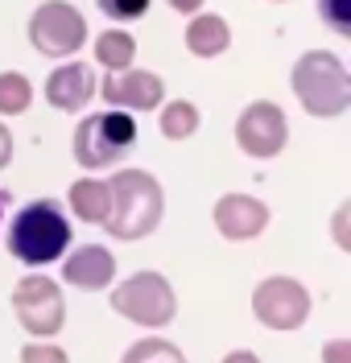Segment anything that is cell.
I'll list each match as a JSON object with an SVG mask.
<instances>
[{"mask_svg": "<svg viewBox=\"0 0 351 363\" xmlns=\"http://www.w3.org/2000/svg\"><path fill=\"white\" fill-rule=\"evenodd\" d=\"M13 310H17V322H21L29 335H38V339L58 335L62 322H67L62 289L50 277H21L17 289H13Z\"/></svg>", "mask_w": 351, "mask_h": 363, "instance_id": "cell-7", "label": "cell"}, {"mask_svg": "<svg viewBox=\"0 0 351 363\" xmlns=\"http://www.w3.org/2000/svg\"><path fill=\"white\" fill-rule=\"evenodd\" d=\"M294 95L302 99L310 116H343L351 108V79L347 67L330 50H310L294 67Z\"/></svg>", "mask_w": 351, "mask_h": 363, "instance_id": "cell-3", "label": "cell"}, {"mask_svg": "<svg viewBox=\"0 0 351 363\" xmlns=\"http://www.w3.org/2000/svg\"><path fill=\"white\" fill-rule=\"evenodd\" d=\"M108 235L120 240V244H133V240H145L153 235L157 223H162V211H165V194H162V182L145 169H120L116 178L108 182Z\"/></svg>", "mask_w": 351, "mask_h": 363, "instance_id": "cell-1", "label": "cell"}, {"mask_svg": "<svg viewBox=\"0 0 351 363\" xmlns=\"http://www.w3.org/2000/svg\"><path fill=\"white\" fill-rule=\"evenodd\" d=\"M29 42L46 58H67V54H74L79 45L87 42V21L67 0H46L29 17Z\"/></svg>", "mask_w": 351, "mask_h": 363, "instance_id": "cell-6", "label": "cell"}, {"mask_svg": "<svg viewBox=\"0 0 351 363\" xmlns=\"http://www.w3.org/2000/svg\"><path fill=\"white\" fill-rule=\"evenodd\" d=\"M235 140H240V149L248 153V157H277L281 149H285V140H289V124H285V112H281L273 99H257V104H248L240 120H235Z\"/></svg>", "mask_w": 351, "mask_h": 363, "instance_id": "cell-9", "label": "cell"}, {"mask_svg": "<svg viewBox=\"0 0 351 363\" xmlns=\"http://www.w3.org/2000/svg\"><path fill=\"white\" fill-rule=\"evenodd\" d=\"M228 45H232V29H228L223 17L199 13V17L186 25V50L194 54V58H219Z\"/></svg>", "mask_w": 351, "mask_h": 363, "instance_id": "cell-14", "label": "cell"}, {"mask_svg": "<svg viewBox=\"0 0 351 363\" xmlns=\"http://www.w3.org/2000/svg\"><path fill=\"white\" fill-rule=\"evenodd\" d=\"M67 244H70V223L54 199L25 203L17 211L13 227H9V252L25 264H50L67 252Z\"/></svg>", "mask_w": 351, "mask_h": 363, "instance_id": "cell-2", "label": "cell"}, {"mask_svg": "<svg viewBox=\"0 0 351 363\" xmlns=\"http://www.w3.org/2000/svg\"><path fill=\"white\" fill-rule=\"evenodd\" d=\"M21 363H70V359H67V351L54 347V342H29L21 351Z\"/></svg>", "mask_w": 351, "mask_h": 363, "instance_id": "cell-22", "label": "cell"}, {"mask_svg": "<svg viewBox=\"0 0 351 363\" xmlns=\"http://www.w3.org/2000/svg\"><path fill=\"white\" fill-rule=\"evenodd\" d=\"M323 359H327V363H351V342H347V339H335V342H327Z\"/></svg>", "mask_w": 351, "mask_h": 363, "instance_id": "cell-23", "label": "cell"}, {"mask_svg": "<svg viewBox=\"0 0 351 363\" xmlns=\"http://www.w3.org/2000/svg\"><path fill=\"white\" fill-rule=\"evenodd\" d=\"M112 310L120 318H128V322H137V326L157 330V326L174 322L178 301H174V289H169V281H165L162 272L145 269V272H133V277L120 281V289L112 294Z\"/></svg>", "mask_w": 351, "mask_h": 363, "instance_id": "cell-5", "label": "cell"}, {"mask_svg": "<svg viewBox=\"0 0 351 363\" xmlns=\"http://www.w3.org/2000/svg\"><path fill=\"white\" fill-rule=\"evenodd\" d=\"M252 314L269 330H298L310 318V294L294 277H264L252 294Z\"/></svg>", "mask_w": 351, "mask_h": 363, "instance_id": "cell-8", "label": "cell"}, {"mask_svg": "<svg viewBox=\"0 0 351 363\" xmlns=\"http://www.w3.org/2000/svg\"><path fill=\"white\" fill-rule=\"evenodd\" d=\"M99 13H108L112 21H137L149 13V0H95Z\"/></svg>", "mask_w": 351, "mask_h": 363, "instance_id": "cell-21", "label": "cell"}, {"mask_svg": "<svg viewBox=\"0 0 351 363\" xmlns=\"http://www.w3.org/2000/svg\"><path fill=\"white\" fill-rule=\"evenodd\" d=\"M120 363H186V355L165 339H140V342H133V347L124 351Z\"/></svg>", "mask_w": 351, "mask_h": 363, "instance_id": "cell-19", "label": "cell"}, {"mask_svg": "<svg viewBox=\"0 0 351 363\" xmlns=\"http://www.w3.org/2000/svg\"><path fill=\"white\" fill-rule=\"evenodd\" d=\"M29 99H33V87H29V79H25L21 70H4L0 74V112L4 116H17L29 108Z\"/></svg>", "mask_w": 351, "mask_h": 363, "instance_id": "cell-18", "label": "cell"}, {"mask_svg": "<svg viewBox=\"0 0 351 363\" xmlns=\"http://www.w3.org/2000/svg\"><path fill=\"white\" fill-rule=\"evenodd\" d=\"M62 277H67V285L74 289H108L112 285V277H116V260H112V252L99 248V244H87V248L70 252L67 264H62Z\"/></svg>", "mask_w": 351, "mask_h": 363, "instance_id": "cell-13", "label": "cell"}, {"mask_svg": "<svg viewBox=\"0 0 351 363\" xmlns=\"http://www.w3.org/2000/svg\"><path fill=\"white\" fill-rule=\"evenodd\" d=\"M9 161H13V133L0 124V169H4Z\"/></svg>", "mask_w": 351, "mask_h": 363, "instance_id": "cell-24", "label": "cell"}, {"mask_svg": "<svg viewBox=\"0 0 351 363\" xmlns=\"http://www.w3.org/2000/svg\"><path fill=\"white\" fill-rule=\"evenodd\" d=\"M169 4H174V13H182V17H186V13H199V9H203V0H169Z\"/></svg>", "mask_w": 351, "mask_h": 363, "instance_id": "cell-25", "label": "cell"}, {"mask_svg": "<svg viewBox=\"0 0 351 363\" xmlns=\"http://www.w3.org/2000/svg\"><path fill=\"white\" fill-rule=\"evenodd\" d=\"M133 58H137V42H133L124 29H108V33H99V38H95V62H99V67H108L112 74L133 70Z\"/></svg>", "mask_w": 351, "mask_h": 363, "instance_id": "cell-16", "label": "cell"}, {"mask_svg": "<svg viewBox=\"0 0 351 363\" xmlns=\"http://www.w3.org/2000/svg\"><path fill=\"white\" fill-rule=\"evenodd\" d=\"M108 203H112L108 182L83 178V182L70 186V211H74L83 223H104V219H108Z\"/></svg>", "mask_w": 351, "mask_h": 363, "instance_id": "cell-15", "label": "cell"}, {"mask_svg": "<svg viewBox=\"0 0 351 363\" xmlns=\"http://www.w3.org/2000/svg\"><path fill=\"white\" fill-rule=\"evenodd\" d=\"M99 95L112 104V108H133V112H153L165 99V83L162 74L153 70H120V74H108Z\"/></svg>", "mask_w": 351, "mask_h": 363, "instance_id": "cell-10", "label": "cell"}, {"mask_svg": "<svg viewBox=\"0 0 351 363\" xmlns=\"http://www.w3.org/2000/svg\"><path fill=\"white\" fill-rule=\"evenodd\" d=\"M199 128V108L190 99H174L162 108V136L165 140H186Z\"/></svg>", "mask_w": 351, "mask_h": 363, "instance_id": "cell-17", "label": "cell"}, {"mask_svg": "<svg viewBox=\"0 0 351 363\" xmlns=\"http://www.w3.org/2000/svg\"><path fill=\"white\" fill-rule=\"evenodd\" d=\"M95 95V70L87 62H67L46 79V99L58 112H83Z\"/></svg>", "mask_w": 351, "mask_h": 363, "instance_id": "cell-12", "label": "cell"}, {"mask_svg": "<svg viewBox=\"0 0 351 363\" xmlns=\"http://www.w3.org/2000/svg\"><path fill=\"white\" fill-rule=\"evenodd\" d=\"M318 17L335 33H351V0H318Z\"/></svg>", "mask_w": 351, "mask_h": 363, "instance_id": "cell-20", "label": "cell"}, {"mask_svg": "<svg viewBox=\"0 0 351 363\" xmlns=\"http://www.w3.org/2000/svg\"><path fill=\"white\" fill-rule=\"evenodd\" d=\"M137 145V120L128 112H95L74 128V161L83 169H104Z\"/></svg>", "mask_w": 351, "mask_h": 363, "instance_id": "cell-4", "label": "cell"}, {"mask_svg": "<svg viewBox=\"0 0 351 363\" xmlns=\"http://www.w3.org/2000/svg\"><path fill=\"white\" fill-rule=\"evenodd\" d=\"M223 363H260L252 351H232V355H223Z\"/></svg>", "mask_w": 351, "mask_h": 363, "instance_id": "cell-26", "label": "cell"}, {"mask_svg": "<svg viewBox=\"0 0 351 363\" xmlns=\"http://www.w3.org/2000/svg\"><path fill=\"white\" fill-rule=\"evenodd\" d=\"M215 227L223 240H252L269 227V206L252 199V194H223L215 203Z\"/></svg>", "mask_w": 351, "mask_h": 363, "instance_id": "cell-11", "label": "cell"}]
</instances>
